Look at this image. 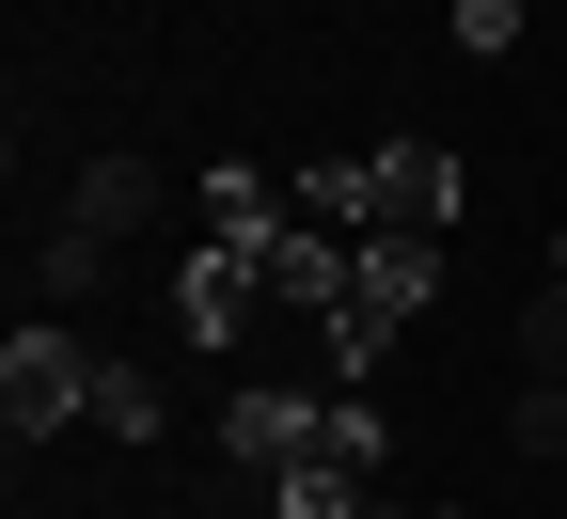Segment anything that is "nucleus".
Listing matches in <instances>:
<instances>
[{"instance_id": "1", "label": "nucleus", "mask_w": 567, "mask_h": 519, "mask_svg": "<svg viewBox=\"0 0 567 519\" xmlns=\"http://www.w3.org/2000/svg\"><path fill=\"white\" fill-rule=\"evenodd\" d=\"M331 205L379 220V252H425V237H442V205H457V158H442V142H394V158H363Z\"/></svg>"}, {"instance_id": "2", "label": "nucleus", "mask_w": 567, "mask_h": 519, "mask_svg": "<svg viewBox=\"0 0 567 519\" xmlns=\"http://www.w3.org/2000/svg\"><path fill=\"white\" fill-rule=\"evenodd\" d=\"M0 409H17V440H48L63 409H95V362H80V331H17V346H0Z\"/></svg>"}, {"instance_id": "3", "label": "nucleus", "mask_w": 567, "mask_h": 519, "mask_svg": "<svg viewBox=\"0 0 567 519\" xmlns=\"http://www.w3.org/2000/svg\"><path fill=\"white\" fill-rule=\"evenodd\" d=\"M142 220H158V174H142V158H80V189H63V237H142Z\"/></svg>"}, {"instance_id": "4", "label": "nucleus", "mask_w": 567, "mask_h": 519, "mask_svg": "<svg viewBox=\"0 0 567 519\" xmlns=\"http://www.w3.org/2000/svg\"><path fill=\"white\" fill-rule=\"evenodd\" d=\"M95 425L111 440H158V378H142V362H95Z\"/></svg>"}, {"instance_id": "5", "label": "nucleus", "mask_w": 567, "mask_h": 519, "mask_svg": "<svg viewBox=\"0 0 567 519\" xmlns=\"http://www.w3.org/2000/svg\"><path fill=\"white\" fill-rule=\"evenodd\" d=\"M520 378H567V283H551V300H520Z\"/></svg>"}, {"instance_id": "6", "label": "nucleus", "mask_w": 567, "mask_h": 519, "mask_svg": "<svg viewBox=\"0 0 567 519\" xmlns=\"http://www.w3.org/2000/svg\"><path fill=\"white\" fill-rule=\"evenodd\" d=\"M505 425H520V457H567V378H520Z\"/></svg>"}]
</instances>
